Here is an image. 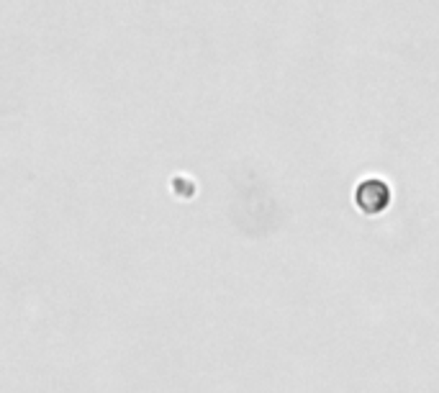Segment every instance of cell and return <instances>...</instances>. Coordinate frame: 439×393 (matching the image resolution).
Instances as JSON below:
<instances>
[{
    "label": "cell",
    "instance_id": "cell-1",
    "mask_svg": "<svg viewBox=\"0 0 439 393\" xmlns=\"http://www.w3.org/2000/svg\"><path fill=\"white\" fill-rule=\"evenodd\" d=\"M388 188H385L383 183H378V180H367V183H362L357 188V196H355V201H357V206L365 214H380V211L388 206Z\"/></svg>",
    "mask_w": 439,
    "mask_h": 393
}]
</instances>
